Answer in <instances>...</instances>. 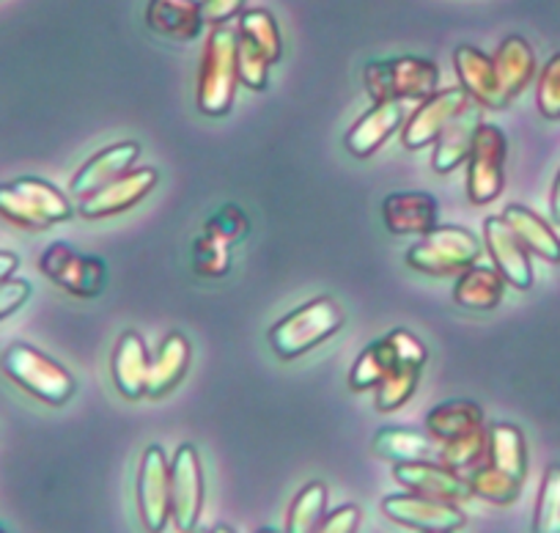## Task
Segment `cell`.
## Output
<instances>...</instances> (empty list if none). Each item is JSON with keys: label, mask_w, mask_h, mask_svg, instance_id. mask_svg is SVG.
<instances>
[{"label": "cell", "mask_w": 560, "mask_h": 533, "mask_svg": "<svg viewBox=\"0 0 560 533\" xmlns=\"http://www.w3.org/2000/svg\"><path fill=\"white\" fill-rule=\"evenodd\" d=\"M503 220L511 225L516 240L527 247V253H536L544 262L560 264V236L555 234L552 225L536 212H530L522 204H509L503 209Z\"/></svg>", "instance_id": "obj_27"}, {"label": "cell", "mask_w": 560, "mask_h": 533, "mask_svg": "<svg viewBox=\"0 0 560 533\" xmlns=\"http://www.w3.org/2000/svg\"><path fill=\"white\" fill-rule=\"evenodd\" d=\"M487 456V427L476 429V432L456 438L451 443H443V456L440 462L448 465L451 471H472L478 462Z\"/></svg>", "instance_id": "obj_37"}, {"label": "cell", "mask_w": 560, "mask_h": 533, "mask_svg": "<svg viewBox=\"0 0 560 533\" xmlns=\"http://www.w3.org/2000/svg\"><path fill=\"white\" fill-rule=\"evenodd\" d=\"M192 270L201 278H223L231 270V242L201 231L192 242Z\"/></svg>", "instance_id": "obj_35"}, {"label": "cell", "mask_w": 560, "mask_h": 533, "mask_svg": "<svg viewBox=\"0 0 560 533\" xmlns=\"http://www.w3.org/2000/svg\"><path fill=\"white\" fill-rule=\"evenodd\" d=\"M470 102L472 100L467 96V91L462 89V85L459 89L438 91V94H432L429 100L420 102L401 129L404 147L412 149V152L434 147V141L440 138V132H443V129L448 127V124L454 121V118L459 116V113L465 111Z\"/></svg>", "instance_id": "obj_12"}, {"label": "cell", "mask_w": 560, "mask_h": 533, "mask_svg": "<svg viewBox=\"0 0 560 533\" xmlns=\"http://www.w3.org/2000/svg\"><path fill=\"white\" fill-rule=\"evenodd\" d=\"M382 514L390 522L412 528L418 533H454L465 525V511L456 503L423 498V495H387L382 500Z\"/></svg>", "instance_id": "obj_11"}, {"label": "cell", "mask_w": 560, "mask_h": 533, "mask_svg": "<svg viewBox=\"0 0 560 533\" xmlns=\"http://www.w3.org/2000/svg\"><path fill=\"white\" fill-rule=\"evenodd\" d=\"M371 451L380 460L390 462V465H401V462H440V456H443V445L432 434L398 427L380 429L374 440H371Z\"/></svg>", "instance_id": "obj_23"}, {"label": "cell", "mask_w": 560, "mask_h": 533, "mask_svg": "<svg viewBox=\"0 0 560 533\" xmlns=\"http://www.w3.org/2000/svg\"><path fill=\"white\" fill-rule=\"evenodd\" d=\"M509 283L503 281L494 267L472 264L465 273H459L454 287V303L467 311H494L503 303V294Z\"/></svg>", "instance_id": "obj_26"}, {"label": "cell", "mask_w": 560, "mask_h": 533, "mask_svg": "<svg viewBox=\"0 0 560 533\" xmlns=\"http://www.w3.org/2000/svg\"><path fill=\"white\" fill-rule=\"evenodd\" d=\"M327 514V484L314 482L292 500L287 520V533H314Z\"/></svg>", "instance_id": "obj_32"}, {"label": "cell", "mask_w": 560, "mask_h": 533, "mask_svg": "<svg viewBox=\"0 0 560 533\" xmlns=\"http://www.w3.org/2000/svg\"><path fill=\"white\" fill-rule=\"evenodd\" d=\"M387 344H390L393 349V358H396V363H404V366H415V369H423V363H427L429 352L427 347H423V341H420L418 336H412L409 331H390L387 333Z\"/></svg>", "instance_id": "obj_41"}, {"label": "cell", "mask_w": 560, "mask_h": 533, "mask_svg": "<svg viewBox=\"0 0 560 533\" xmlns=\"http://www.w3.org/2000/svg\"><path fill=\"white\" fill-rule=\"evenodd\" d=\"M420 380V369L415 366L396 363L385 376H382L380 385L374 387V405L380 413H393L398 407H404L409 402V396L415 393Z\"/></svg>", "instance_id": "obj_33"}, {"label": "cell", "mask_w": 560, "mask_h": 533, "mask_svg": "<svg viewBox=\"0 0 560 533\" xmlns=\"http://www.w3.org/2000/svg\"><path fill=\"white\" fill-rule=\"evenodd\" d=\"M203 509V467L196 445L182 443L171 462V520L176 531L192 533Z\"/></svg>", "instance_id": "obj_9"}, {"label": "cell", "mask_w": 560, "mask_h": 533, "mask_svg": "<svg viewBox=\"0 0 560 533\" xmlns=\"http://www.w3.org/2000/svg\"><path fill=\"white\" fill-rule=\"evenodd\" d=\"M393 478L412 495L445 500V503H462L472 498L467 476L451 471L443 462H401V465H393Z\"/></svg>", "instance_id": "obj_13"}, {"label": "cell", "mask_w": 560, "mask_h": 533, "mask_svg": "<svg viewBox=\"0 0 560 533\" xmlns=\"http://www.w3.org/2000/svg\"><path fill=\"white\" fill-rule=\"evenodd\" d=\"M236 36L256 47L269 63H278L283 56V39H280L278 20L267 12V9H245L240 14V25H236Z\"/></svg>", "instance_id": "obj_30"}, {"label": "cell", "mask_w": 560, "mask_h": 533, "mask_svg": "<svg viewBox=\"0 0 560 533\" xmlns=\"http://www.w3.org/2000/svg\"><path fill=\"white\" fill-rule=\"evenodd\" d=\"M440 218V204L438 198L429 193H390L382 201V220L385 229L396 236L409 234H429L438 229Z\"/></svg>", "instance_id": "obj_17"}, {"label": "cell", "mask_w": 560, "mask_h": 533, "mask_svg": "<svg viewBox=\"0 0 560 533\" xmlns=\"http://www.w3.org/2000/svg\"><path fill=\"white\" fill-rule=\"evenodd\" d=\"M0 218H7L18 229L45 231L72 218V204L50 182L39 176H20L0 185Z\"/></svg>", "instance_id": "obj_2"}, {"label": "cell", "mask_w": 560, "mask_h": 533, "mask_svg": "<svg viewBox=\"0 0 560 533\" xmlns=\"http://www.w3.org/2000/svg\"><path fill=\"white\" fill-rule=\"evenodd\" d=\"M269 67H272V63H269L256 47H250L247 42H242L240 36H236V74H240L242 85H247L250 91L267 89Z\"/></svg>", "instance_id": "obj_38"}, {"label": "cell", "mask_w": 560, "mask_h": 533, "mask_svg": "<svg viewBox=\"0 0 560 533\" xmlns=\"http://www.w3.org/2000/svg\"><path fill=\"white\" fill-rule=\"evenodd\" d=\"M0 533H9V531H7V528H3V525H0Z\"/></svg>", "instance_id": "obj_49"}, {"label": "cell", "mask_w": 560, "mask_h": 533, "mask_svg": "<svg viewBox=\"0 0 560 533\" xmlns=\"http://www.w3.org/2000/svg\"><path fill=\"white\" fill-rule=\"evenodd\" d=\"M341 325L343 311L338 309L336 300L314 298L300 309L289 311L280 322H275L272 331H269V347L275 349L278 358L294 360L316 349L330 336H336Z\"/></svg>", "instance_id": "obj_4"}, {"label": "cell", "mask_w": 560, "mask_h": 533, "mask_svg": "<svg viewBox=\"0 0 560 533\" xmlns=\"http://www.w3.org/2000/svg\"><path fill=\"white\" fill-rule=\"evenodd\" d=\"M536 102L544 118H560V53L549 58L538 74Z\"/></svg>", "instance_id": "obj_40"}, {"label": "cell", "mask_w": 560, "mask_h": 533, "mask_svg": "<svg viewBox=\"0 0 560 533\" xmlns=\"http://www.w3.org/2000/svg\"><path fill=\"white\" fill-rule=\"evenodd\" d=\"M505 154L509 141L498 124L481 121L467 158V198L476 207L492 204L505 187Z\"/></svg>", "instance_id": "obj_7"}, {"label": "cell", "mask_w": 560, "mask_h": 533, "mask_svg": "<svg viewBox=\"0 0 560 533\" xmlns=\"http://www.w3.org/2000/svg\"><path fill=\"white\" fill-rule=\"evenodd\" d=\"M454 67L456 74H459L462 89L467 91V96H470L472 102H478L481 107H489V111L505 107L492 56H487V53H481L472 45H462L456 47L454 53Z\"/></svg>", "instance_id": "obj_19"}, {"label": "cell", "mask_w": 560, "mask_h": 533, "mask_svg": "<svg viewBox=\"0 0 560 533\" xmlns=\"http://www.w3.org/2000/svg\"><path fill=\"white\" fill-rule=\"evenodd\" d=\"M481 245L472 231L462 225H438L429 234L420 236L418 245L407 251V264L423 276H456L467 267L478 264Z\"/></svg>", "instance_id": "obj_6"}, {"label": "cell", "mask_w": 560, "mask_h": 533, "mask_svg": "<svg viewBox=\"0 0 560 533\" xmlns=\"http://www.w3.org/2000/svg\"><path fill=\"white\" fill-rule=\"evenodd\" d=\"M360 509L354 503H343L325 514V520L316 525L314 533H358Z\"/></svg>", "instance_id": "obj_43"}, {"label": "cell", "mask_w": 560, "mask_h": 533, "mask_svg": "<svg viewBox=\"0 0 560 533\" xmlns=\"http://www.w3.org/2000/svg\"><path fill=\"white\" fill-rule=\"evenodd\" d=\"M149 349L147 341L140 338V333L127 331L118 338L116 349H113V382H116L118 393L127 398H143L147 396V376H149Z\"/></svg>", "instance_id": "obj_21"}, {"label": "cell", "mask_w": 560, "mask_h": 533, "mask_svg": "<svg viewBox=\"0 0 560 533\" xmlns=\"http://www.w3.org/2000/svg\"><path fill=\"white\" fill-rule=\"evenodd\" d=\"M209 533H236V531H231L229 525H218V528H212V531Z\"/></svg>", "instance_id": "obj_47"}, {"label": "cell", "mask_w": 560, "mask_h": 533, "mask_svg": "<svg viewBox=\"0 0 560 533\" xmlns=\"http://www.w3.org/2000/svg\"><path fill=\"white\" fill-rule=\"evenodd\" d=\"M396 366V358H393V349L387 344V338L382 336L380 341L369 344L363 352L354 360L352 371H349V387L352 391H374L382 382V376Z\"/></svg>", "instance_id": "obj_31"}, {"label": "cell", "mask_w": 560, "mask_h": 533, "mask_svg": "<svg viewBox=\"0 0 560 533\" xmlns=\"http://www.w3.org/2000/svg\"><path fill=\"white\" fill-rule=\"evenodd\" d=\"M404 102H374L358 121L352 124V129L343 138V147L352 158L365 160L374 152H380L385 147L387 138L396 132L404 124Z\"/></svg>", "instance_id": "obj_16"}, {"label": "cell", "mask_w": 560, "mask_h": 533, "mask_svg": "<svg viewBox=\"0 0 560 533\" xmlns=\"http://www.w3.org/2000/svg\"><path fill=\"white\" fill-rule=\"evenodd\" d=\"M138 158H140V147L135 141L113 143V147L96 152L94 158H91L89 163L74 174L69 190H72V196L78 198L94 196L96 190H102L105 185L116 182L118 176L132 171V165L138 163Z\"/></svg>", "instance_id": "obj_18"}, {"label": "cell", "mask_w": 560, "mask_h": 533, "mask_svg": "<svg viewBox=\"0 0 560 533\" xmlns=\"http://www.w3.org/2000/svg\"><path fill=\"white\" fill-rule=\"evenodd\" d=\"M236 85V31L231 25L212 28L207 36L201 56V69H198L196 85V105L203 116L220 118L234 105Z\"/></svg>", "instance_id": "obj_1"}, {"label": "cell", "mask_w": 560, "mask_h": 533, "mask_svg": "<svg viewBox=\"0 0 560 533\" xmlns=\"http://www.w3.org/2000/svg\"><path fill=\"white\" fill-rule=\"evenodd\" d=\"M39 270L56 287L74 298H96L105 289L107 264L100 256H83L67 242H52L39 256Z\"/></svg>", "instance_id": "obj_8"}, {"label": "cell", "mask_w": 560, "mask_h": 533, "mask_svg": "<svg viewBox=\"0 0 560 533\" xmlns=\"http://www.w3.org/2000/svg\"><path fill=\"white\" fill-rule=\"evenodd\" d=\"M467 484H470L472 495L489 500V503L509 506L520 498L522 482L511 478L509 473L498 471L492 465H476L470 473H467Z\"/></svg>", "instance_id": "obj_34"}, {"label": "cell", "mask_w": 560, "mask_h": 533, "mask_svg": "<svg viewBox=\"0 0 560 533\" xmlns=\"http://www.w3.org/2000/svg\"><path fill=\"white\" fill-rule=\"evenodd\" d=\"M192 533H209V531H198V528H196V531H192Z\"/></svg>", "instance_id": "obj_50"}, {"label": "cell", "mask_w": 560, "mask_h": 533, "mask_svg": "<svg viewBox=\"0 0 560 533\" xmlns=\"http://www.w3.org/2000/svg\"><path fill=\"white\" fill-rule=\"evenodd\" d=\"M363 83L374 102H423L438 94L440 69L429 58H385L365 63Z\"/></svg>", "instance_id": "obj_3"}, {"label": "cell", "mask_w": 560, "mask_h": 533, "mask_svg": "<svg viewBox=\"0 0 560 533\" xmlns=\"http://www.w3.org/2000/svg\"><path fill=\"white\" fill-rule=\"evenodd\" d=\"M492 63L494 72H498V83L500 91H503L505 105L516 100L533 83L538 72L536 53H533L530 42L522 39V36H505L500 42L498 53L492 56Z\"/></svg>", "instance_id": "obj_20"}, {"label": "cell", "mask_w": 560, "mask_h": 533, "mask_svg": "<svg viewBox=\"0 0 560 533\" xmlns=\"http://www.w3.org/2000/svg\"><path fill=\"white\" fill-rule=\"evenodd\" d=\"M20 267V258L9 251H0V283L9 281L14 276V270Z\"/></svg>", "instance_id": "obj_45"}, {"label": "cell", "mask_w": 560, "mask_h": 533, "mask_svg": "<svg viewBox=\"0 0 560 533\" xmlns=\"http://www.w3.org/2000/svg\"><path fill=\"white\" fill-rule=\"evenodd\" d=\"M483 245L494 262V270L503 276L509 287L527 292L533 287V267L527 247L516 240L511 225L505 223L503 215H492L483 223Z\"/></svg>", "instance_id": "obj_15"}, {"label": "cell", "mask_w": 560, "mask_h": 533, "mask_svg": "<svg viewBox=\"0 0 560 533\" xmlns=\"http://www.w3.org/2000/svg\"><path fill=\"white\" fill-rule=\"evenodd\" d=\"M138 511L149 533H163L171 522V462L160 445H149L140 456Z\"/></svg>", "instance_id": "obj_10"}, {"label": "cell", "mask_w": 560, "mask_h": 533, "mask_svg": "<svg viewBox=\"0 0 560 533\" xmlns=\"http://www.w3.org/2000/svg\"><path fill=\"white\" fill-rule=\"evenodd\" d=\"M187 366H190V341L182 333H168L160 344L158 355L149 363L147 376V396L160 398L165 393L174 391L185 376Z\"/></svg>", "instance_id": "obj_25"}, {"label": "cell", "mask_w": 560, "mask_h": 533, "mask_svg": "<svg viewBox=\"0 0 560 533\" xmlns=\"http://www.w3.org/2000/svg\"><path fill=\"white\" fill-rule=\"evenodd\" d=\"M483 410L470 402V398H454V402H443L427 416V432L438 440L440 445L451 443L456 438L483 429Z\"/></svg>", "instance_id": "obj_28"}, {"label": "cell", "mask_w": 560, "mask_h": 533, "mask_svg": "<svg viewBox=\"0 0 560 533\" xmlns=\"http://www.w3.org/2000/svg\"><path fill=\"white\" fill-rule=\"evenodd\" d=\"M549 209H552V220L560 223V171L555 176V185H552V198H549Z\"/></svg>", "instance_id": "obj_46"}, {"label": "cell", "mask_w": 560, "mask_h": 533, "mask_svg": "<svg viewBox=\"0 0 560 533\" xmlns=\"http://www.w3.org/2000/svg\"><path fill=\"white\" fill-rule=\"evenodd\" d=\"M478 124H481V105H478V102H470V105L440 132V138L434 141L432 158V169L438 171V174H451V171L459 169L462 163H467Z\"/></svg>", "instance_id": "obj_22"}, {"label": "cell", "mask_w": 560, "mask_h": 533, "mask_svg": "<svg viewBox=\"0 0 560 533\" xmlns=\"http://www.w3.org/2000/svg\"><path fill=\"white\" fill-rule=\"evenodd\" d=\"M487 460L498 471L509 473L516 482H525L527 445L525 434L514 424H492L487 427Z\"/></svg>", "instance_id": "obj_29"}, {"label": "cell", "mask_w": 560, "mask_h": 533, "mask_svg": "<svg viewBox=\"0 0 560 533\" xmlns=\"http://www.w3.org/2000/svg\"><path fill=\"white\" fill-rule=\"evenodd\" d=\"M158 171L154 169H132L124 176H118L116 182L105 185L102 190H96L94 196L80 198V209L85 220H102L113 218V215H121L127 209L138 207L149 193L158 187Z\"/></svg>", "instance_id": "obj_14"}, {"label": "cell", "mask_w": 560, "mask_h": 533, "mask_svg": "<svg viewBox=\"0 0 560 533\" xmlns=\"http://www.w3.org/2000/svg\"><path fill=\"white\" fill-rule=\"evenodd\" d=\"M9 380L50 407L67 405L74 393V376L58 360L31 344H12L0 358Z\"/></svg>", "instance_id": "obj_5"}, {"label": "cell", "mask_w": 560, "mask_h": 533, "mask_svg": "<svg viewBox=\"0 0 560 533\" xmlns=\"http://www.w3.org/2000/svg\"><path fill=\"white\" fill-rule=\"evenodd\" d=\"M201 7V20L209 28L229 25L236 14L245 12V0H198Z\"/></svg>", "instance_id": "obj_42"}, {"label": "cell", "mask_w": 560, "mask_h": 533, "mask_svg": "<svg viewBox=\"0 0 560 533\" xmlns=\"http://www.w3.org/2000/svg\"><path fill=\"white\" fill-rule=\"evenodd\" d=\"M533 533H560V465H549L538 489Z\"/></svg>", "instance_id": "obj_36"}, {"label": "cell", "mask_w": 560, "mask_h": 533, "mask_svg": "<svg viewBox=\"0 0 560 533\" xmlns=\"http://www.w3.org/2000/svg\"><path fill=\"white\" fill-rule=\"evenodd\" d=\"M31 298V283L23 278H9L0 283V322L23 309Z\"/></svg>", "instance_id": "obj_44"}, {"label": "cell", "mask_w": 560, "mask_h": 533, "mask_svg": "<svg viewBox=\"0 0 560 533\" xmlns=\"http://www.w3.org/2000/svg\"><path fill=\"white\" fill-rule=\"evenodd\" d=\"M147 25L165 39L190 42L203 28L201 7L198 0H149Z\"/></svg>", "instance_id": "obj_24"}, {"label": "cell", "mask_w": 560, "mask_h": 533, "mask_svg": "<svg viewBox=\"0 0 560 533\" xmlns=\"http://www.w3.org/2000/svg\"><path fill=\"white\" fill-rule=\"evenodd\" d=\"M203 231L236 245V242L245 240L247 231H250V220H247V215L242 212L236 204H225V207H220L218 212L203 223Z\"/></svg>", "instance_id": "obj_39"}, {"label": "cell", "mask_w": 560, "mask_h": 533, "mask_svg": "<svg viewBox=\"0 0 560 533\" xmlns=\"http://www.w3.org/2000/svg\"><path fill=\"white\" fill-rule=\"evenodd\" d=\"M256 533H287V531H275V528H261V531H256Z\"/></svg>", "instance_id": "obj_48"}]
</instances>
